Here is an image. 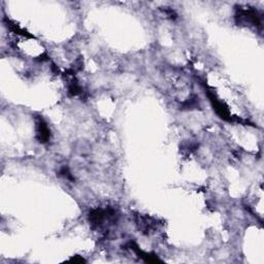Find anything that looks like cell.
I'll return each instance as SVG.
<instances>
[{
  "mask_svg": "<svg viewBox=\"0 0 264 264\" xmlns=\"http://www.w3.org/2000/svg\"><path fill=\"white\" fill-rule=\"evenodd\" d=\"M235 20L238 25H246V26H262V16L259 12L249 6H240L236 8Z\"/></svg>",
  "mask_w": 264,
  "mask_h": 264,
  "instance_id": "6da1fadb",
  "label": "cell"
},
{
  "mask_svg": "<svg viewBox=\"0 0 264 264\" xmlns=\"http://www.w3.org/2000/svg\"><path fill=\"white\" fill-rule=\"evenodd\" d=\"M116 220V211L112 209H96L89 215L90 224L95 228L106 227Z\"/></svg>",
  "mask_w": 264,
  "mask_h": 264,
  "instance_id": "7a4b0ae2",
  "label": "cell"
},
{
  "mask_svg": "<svg viewBox=\"0 0 264 264\" xmlns=\"http://www.w3.org/2000/svg\"><path fill=\"white\" fill-rule=\"evenodd\" d=\"M209 98H210V102H211L213 109L216 110L218 116H220L225 121H229V122L233 121L230 111H229L227 106H226L222 102H220L219 99H217L215 97V95L210 93V92H209Z\"/></svg>",
  "mask_w": 264,
  "mask_h": 264,
  "instance_id": "3957f363",
  "label": "cell"
},
{
  "mask_svg": "<svg viewBox=\"0 0 264 264\" xmlns=\"http://www.w3.org/2000/svg\"><path fill=\"white\" fill-rule=\"evenodd\" d=\"M36 138L42 144H47L51 138V131L43 118L36 120Z\"/></svg>",
  "mask_w": 264,
  "mask_h": 264,
  "instance_id": "277c9868",
  "label": "cell"
},
{
  "mask_svg": "<svg viewBox=\"0 0 264 264\" xmlns=\"http://www.w3.org/2000/svg\"><path fill=\"white\" fill-rule=\"evenodd\" d=\"M59 175H61V177H63L64 179L68 180V181H73V177L71 175L70 171L68 170L67 167H63V168H61L60 171H59Z\"/></svg>",
  "mask_w": 264,
  "mask_h": 264,
  "instance_id": "5b68a950",
  "label": "cell"
}]
</instances>
